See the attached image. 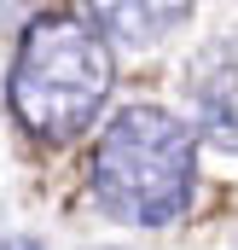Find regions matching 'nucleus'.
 Returning <instances> with one entry per match:
<instances>
[{"label":"nucleus","mask_w":238,"mask_h":250,"mask_svg":"<svg viewBox=\"0 0 238 250\" xmlns=\"http://www.w3.org/2000/svg\"><path fill=\"white\" fill-rule=\"evenodd\" d=\"M87 18L93 23H122L117 29L122 41H151L163 23L186 18V6H128V0H117V6H87Z\"/></svg>","instance_id":"20e7f679"},{"label":"nucleus","mask_w":238,"mask_h":250,"mask_svg":"<svg viewBox=\"0 0 238 250\" xmlns=\"http://www.w3.org/2000/svg\"><path fill=\"white\" fill-rule=\"evenodd\" d=\"M117 53L81 12H41L12 59V111L41 140H76L111 99Z\"/></svg>","instance_id":"f257e3e1"},{"label":"nucleus","mask_w":238,"mask_h":250,"mask_svg":"<svg viewBox=\"0 0 238 250\" xmlns=\"http://www.w3.org/2000/svg\"><path fill=\"white\" fill-rule=\"evenodd\" d=\"M93 192L128 227L180 221L198 192V134L157 105L117 111L93 146Z\"/></svg>","instance_id":"f03ea898"},{"label":"nucleus","mask_w":238,"mask_h":250,"mask_svg":"<svg viewBox=\"0 0 238 250\" xmlns=\"http://www.w3.org/2000/svg\"><path fill=\"white\" fill-rule=\"evenodd\" d=\"M0 250H41V239H0Z\"/></svg>","instance_id":"39448f33"},{"label":"nucleus","mask_w":238,"mask_h":250,"mask_svg":"<svg viewBox=\"0 0 238 250\" xmlns=\"http://www.w3.org/2000/svg\"><path fill=\"white\" fill-rule=\"evenodd\" d=\"M192 105H198V128L215 151L238 157V41H221L215 53L198 59L192 76Z\"/></svg>","instance_id":"7ed1b4c3"}]
</instances>
